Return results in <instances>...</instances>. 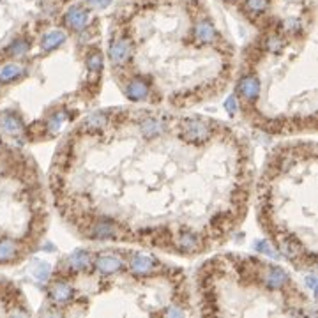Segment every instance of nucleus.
Returning a JSON list of instances; mask_svg holds the SVG:
<instances>
[{"label": "nucleus", "mask_w": 318, "mask_h": 318, "mask_svg": "<svg viewBox=\"0 0 318 318\" xmlns=\"http://www.w3.org/2000/svg\"><path fill=\"white\" fill-rule=\"evenodd\" d=\"M269 6V0H246V8L253 13H262L265 11Z\"/></svg>", "instance_id": "nucleus-24"}, {"label": "nucleus", "mask_w": 318, "mask_h": 318, "mask_svg": "<svg viewBox=\"0 0 318 318\" xmlns=\"http://www.w3.org/2000/svg\"><path fill=\"white\" fill-rule=\"evenodd\" d=\"M177 244L179 248L184 251H195L202 246V238H200L195 231H182L177 238Z\"/></svg>", "instance_id": "nucleus-16"}, {"label": "nucleus", "mask_w": 318, "mask_h": 318, "mask_svg": "<svg viewBox=\"0 0 318 318\" xmlns=\"http://www.w3.org/2000/svg\"><path fill=\"white\" fill-rule=\"evenodd\" d=\"M20 248L15 241L11 238H2L0 241V264H6V262H11L18 257Z\"/></svg>", "instance_id": "nucleus-15"}, {"label": "nucleus", "mask_w": 318, "mask_h": 318, "mask_svg": "<svg viewBox=\"0 0 318 318\" xmlns=\"http://www.w3.org/2000/svg\"><path fill=\"white\" fill-rule=\"evenodd\" d=\"M155 258H152L150 255L145 253H136L131 258V271L134 276H148L155 267Z\"/></svg>", "instance_id": "nucleus-9"}, {"label": "nucleus", "mask_w": 318, "mask_h": 318, "mask_svg": "<svg viewBox=\"0 0 318 318\" xmlns=\"http://www.w3.org/2000/svg\"><path fill=\"white\" fill-rule=\"evenodd\" d=\"M193 32H195V37L200 41V43H203V44H210V43H214V41H217V30H216V27L212 25L210 22H198L195 25V29H193Z\"/></svg>", "instance_id": "nucleus-11"}, {"label": "nucleus", "mask_w": 318, "mask_h": 318, "mask_svg": "<svg viewBox=\"0 0 318 318\" xmlns=\"http://www.w3.org/2000/svg\"><path fill=\"white\" fill-rule=\"evenodd\" d=\"M108 55L110 60L115 65H122L127 58L131 57V43L124 37H119V39L112 41L108 48Z\"/></svg>", "instance_id": "nucleus-4"}, {"label": "nucleus", "mask_w": 318, "mask_h": 318, "mask_svg": "<svg viewBox=\"0 0 318 318\" xmlns=\"http://www.w3.org/2000/svg\"><path fill=\"white\" fill-rule=\"evenodd\" d=\"M124 94L129 101H143L148 96V84L143 78H134L124 89Z\"/></svg>", "instance_id": "nucleus-10"}, {"label": "nucleus", "mask_w": 318, "mask_h": 318, "mask_svg": "<svg viewBox=\"0 0 318 318\" xmlns=\"http://www.w3.org/2000/svg\"><path fill=\"white\" fill-rule=\"evenodd\" d=\"M64 20L72 30H84L85 27L89 25L91 13L85 8H82V6H72V8H69V11L65 13Z\"/></svg>", "instance_id": "nucleus-6"}, {"label": "nucleus", "mask_w": 318, "mask_h": 318, "mask_svg": "<svg viewBox=\"0 0 318 318\" xmlns=\"http://www.w3.org/2000/svg\"><path fill=\"white\" fill-rule=\"evenodd\" d=\"M179 133L188 143L202 145L212 136V126L207 119H182L179 124Z\"/></svg>", "instance_id": "nucleus-1"}, {"label": "nucleus", "mask_w": 318, "mask_h": 318, "mask_svg": "<svg viewBox=\"0 0 318 318\" xmlns=\"http://www.w3.org/2000/svg\"><path fill=\"white\" fill-rule=\"evenodd\" d=\"M91 4L96 8H106V6L112 4V0H91Z\"/></svg>", "instance_id": "nucleus-28"}, {"label": "nucleus", "mask_w": 318, "mask_h": 318, "mask_svg": "<svg viewBox=\"0 0 318 318\" xmlns=\"http://www.w3.org/2000/svg\"><path fill=\"white\" fill-rule=\"evenodd\" d=\"M168 129V120L165 119H155V117H145L140 120V133L148 140L159 138Z\"/></svg>", "instance_id": "nucleus-2"}, {"label": "nucleus", "mask_w": 318, "mask_h": 318, "mask_svg": "<svg viewBox=\"0 0 318 318\" xmlns=\"http://www.w3.org/2000/svg\"><path fill=\"white\" fill-rule=\"evenodd\" d=\"M91 264H92V257L91 253L85 250H76L74 253H71V257L67 258L69 269H72L74 272L85 271V269L91 267Z\"/></svg>", "instance_id": "nucleus-14"}, {"label": "nucleus", "mask_w": 318, "mask_h": 318, "mask_svg": "<svg viewBox=\"0 0 318 318\" xmlns=\"http://www.w3.org/2000/svg\"><path fill=\"white\" fill-rule=\"evenodd\" d=\"M96 267L103 274H115L122 269V258L113 253H99L96 257Z\"/></svg>", "instance_id": "nucleus-7"}, {"label": "nucleus", "mask_w": 318, "mask_h": 318, "mask_svg": "<svg viewBox=\"0 0 318 318\" xmlns=\"http://www.w3.org/2000/svg\"><path fill=\"white\" fill-rule=\"evenodd\" d=\"M115 233H117V230H115V224H113L112 219H99V221H96L94 226L91 228V237L99 238V241L115 237Z\"/></svg>", "instance_id": "nucleus-12"}, {"label": "nucleus", "mask_w": 318, "mask_h": 318, "mask_svg": "<svg viewBox=\"0 0 318 318\" xmlns=\"http://www.w3.org/2000/svg\"><path fill=\"white\" fill-rule=\"evenodd\" d=\"M64 41H65V34L62 32V30H51V32L43 36V39H41V48L46 51L55 50V48L60 46Z\"/></svg>", "instance_id": "nucleus-18"}, {"label": "nucleus", "mask_w": 318, "mask_h": 318, "mask_svg": "<svg viewBox=\"0 0 318 318\" xmlns=\"http://www.w3.org/2000/svg\"><path fill=\"white\" fill-rule=\"evenodd\" d=\"M165 314H172V316H182V314H184V311L179 309V307H170L168 311H165Z\"/></svg>", "instance_id": "nucleus-29"}, {"label": "nucleus", "mask_w": 318, "mask_h": 318, "mask_svg": "<svg viewBox=\"0 0 318 318\" xmlns=\"http://www.w3.org/2000/svg\"><path fill=\"white\" fill-rule=\"evenodd\" d=\"M283 46H285V41H283L279 36H269L267 41H265V50L272 51V53H276V51H281Z\"/></svg>", "instance_id": "nucleus-22"}, {"label": "nucleus", "mask_w": 318, "mask_h": 318, "mask_svg": "<svg viewBox=\"0 0 318 318\" xmlns=\"http://www.w3.org/2000/svg\"><path fill=\"white\" fill-rule=\"evenodd\" d=\"M224 110H226V113L230 117H233L235 113L238 112V103H237V98H235V96H230V98L224 101Z\"/></svg>", "instance_id": "nucleus-27"}, {"label": "nucleus", "mask_w": 318, "mask_h": 318, "mask_svg": "<svg viewBox=\"0 0 318 318\" xmlns=\"http://www.w3.org/2000/svg\"><path fill=\"white\" fill-rule=\"evenodd\" d=\"M0 147H2V145H0Z\"/></svg>", "instance_id": "nucleus-30"}, {"label": "nucleus", "mask_w": 318, "mask_h": 318, "mask_svg": "<svg viewBox=\"0 0 318 318\" xmlns=\"http://www.w3.org/2000/svg\"><path fill=\"white\" fill-rule=\"evenodd\" d=\"M32 276L37 281H46V279L50 278V264H46V262H37L32 267Z\"/></svg>", "instance_id": "nucleus-21"}, {"label": "nucleus", "mask_w": 318, "mask_h": 318, "mask_svg": "<svg viewBox=\"0 0 318 318\" xmlns=\"http://www.w3.org/2000/svg\"><path fill=\"white\" fill-rule=\"evenodd\" d=\"M108 124V117L105 112H94L92 115H89L84 122V127L89 133H96V131H101L103 127Z\"/></svg>", "instance_id": "nucleus-17"}, {"label": "nucleus", "mask_w": 318, "mask_h": 318, "mask_svg": "<svg viewBox=\"0 0 318 318\" xmlns=\"http://www.w3.org/2000/svg\"><path fill=\"white\" fill-rule=\"evenodd\" d=\"M0 131L11 136H18L23 131V120L15 112H2L0 113Z\"/></svg>", "instance_id": "nucleus-8"}, {"label": "nucleus", "mask_w": 318, "mask_h": 318, "mask_svg": "<svg viewBox=\"0 0 318 318\" xmlns=\"http://www.w3.org/2000/svg\"><path fill=\"white\" fill-rule=\"evenodd\" d=\"M72 293H74L72 292V286L65 281H55L53 285L50 286V297L53 302H58V304L67 302V300H71Z\"/></svg>", "instance_id": "nucleus-13"}, {"label": "nucleus", "mask_w": 318, "mask_h": 318, "mask_svg": "<svg viewBox=\"0 0 318 318\" xmlns=\"http://www.w3.org/2000/svg\"><path fill=\"white\" fill-rule=\"evenodd\" d=\"M11 53L13 55H23V53H27V50H29V43L27 41H23V39H18V41H15V43L11 44Z\"/></svg>", "instance_id": "nucleus-26"}, {"label": "nucleus", "mask_w": 318, "mask_h": 318, "mask_svg": "<svg viewBox=\"0 0 318 318\" xmlns=\"http://www.w3.org/2000/svg\"><path fill=\"white\" fill-rule=\"evenodd\" d=\"M237 92L244 101H255L260 96V80L253 74L243 76L237 84Z\"/></svg>", "instance_id": "nucleus-3"}, {"label": "nucleus", "mask_w": 318, "mask_h": 318, "mask_svg": "<svg viewBox=\"0 0 318 318\" xmlns=\"http://www.w3.org/2000/svg\"><path fill=\"white\" fill-rule=\"evenodd\" d=\"M257 250L260 251V253L267 255V257L271 258H279V253L272 248V244L269 243V241H258L257 243Z\"/></svg>", "instance_id": "nucleus-23"}, {"label": "nucleus", "mask_w": 318, "mask_h": 318, "mask_svg": "<svg viewBox=\"0 0 318 318\" xmlns=\"http://www.w3.org/2000/svg\"><path fill=\"white\" fill-rule=\"evenodd\" d=\"M69 119V113L65 110H57L53 115L48 119V133H57L62 127V124Z\"/></svg>", "instance_id": "nucleus-20"}, {"label": "nucleus", "mask_w": 318, "mask_h": 318, "mask_svg": "<svg viewBox=\"0 0 318 318\" xmlns=\"http://www.w3.org/2000/svg\"><path fill=\"white\" fill-rule=\"evenodd\" d=\"M264 283L269 290H281L288 285V272L278 265H269L267 272L264 274Z\"/></svg>", "instance_id": "nucleus-5"}, {"label": "nucleus", "mask_w": 318, "mask_h": 318, "mask_svg": "<svg viewBox=\"0 0 318 318\" xmlns=\"http://www.w3.org/2000/svg\"><path fill=\"white\" fill-rule=\"evenodd\" d=\"M87 65L91 71H99V69L103 67V55L99 53V51H96V53H92L91 57H89L87 60Z\"/></svg>", "instance_id": "nucleus-25"}, {"label": "nucleus", "mask_w": 318, "mask_h": 318, "mask_svg": "<svg viewBox=\"0 0 318 318\" xmlns=\"http://www.w3.org/2000/svg\"><path fill=\"white\" fill-rule=\"evenodd\" d=\"M23 74V67L18 64H8L0 69V80L2 82H13V80H18Z\"/></svg>", "instance_id": "nucleus-19"}]
</instances>
